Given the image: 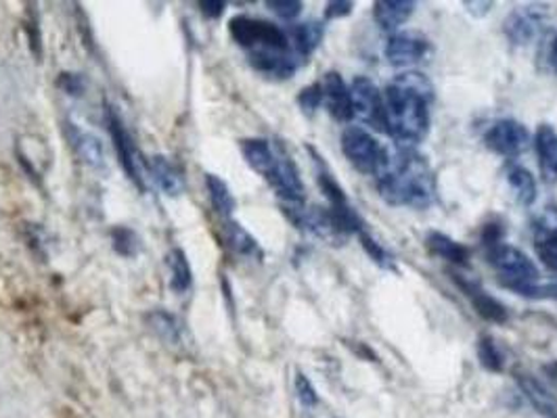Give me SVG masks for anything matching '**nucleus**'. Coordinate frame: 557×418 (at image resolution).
Instances as JSON below:
<instances>
[{
  "label": "nucleus",
  "mask_w": 557,
  "mask_h": 418,
  "mask_svg": "<svg viewBox=\"0 0 557 418\" xmlns=\"http://www.w3.org/2000/svg\"><path fill=\"white\" fill-rule=\"evenodd\" d=\"M434 101V86L419 74H400L386 86V135L396 147H413L430 132V105Z\"/></svg>",
  "instance_id": "f257e3e1"
},
{
  "label": "nucleus",
  "mask_w": 557,
  "mask_h": 418,
  "mask_svg": "<svg viewBox=\"0 0 557 418\" xmlns=\"http://www.w3.org/2000/svg\"><path fill=\"white\" fill-rule=\"evenodd\" d=\"M373 180L380 197L394 207L425 210L438 193L432 167L413 147L388 149L386 162Z\"/></svg>",
  "instance_id": "f03ea898"
},
{
  "label": "nucleus",
  "mask_w": 557,
  "mask_h": 418,
  "mask_svg": "<svg viewBox=\"0 0 557 418\" xmlns=\"http://www.w3.org/2000/svg\"><path fill=\"white\" fill-rule=\"evenodd\" d=\"M486 259L497 273L499 282L509 291L534 300L547 295V287L541 284L539 268L524 251L502 241L493 248H486Z\"/></svg>",
  "instance_id": "7ed1b4c3"
},
{
  "label": "nucleus",
  "mask_w": 557,
  "mask_h": 418,
  "mask_svg": "<svg viewBox=\"0 0 557 418\" xmlns=\"http://www.w3.org/2000/svg\"><path fill=\"white\" fill-rule=\"evenodd\" d=\"M228 31L233 40L251 53H262V51H285L292 49L287 31L278 28L271 22L256 20L248 15H237L228 22ZM294 51V49H292Z\"/></svg>",
  "instance_id": "20e7f679"
},
{
  "label": "nucleus",
  "mask_w": 557,
  "mask_h": 418,
  "mask_svg": "<svg viewBox=\"0 0 557 418\" xmlns=\"http://www.w3.org/2000/svg\"><path fill=\"white\" fill-rule=\"evenodd\" d=\"M342 151L352 166L371 178H375L388 155V149L382 147L380 140L369 135L362 126H348L342 132Z\"/></svg>",
  "instance_id": "39448f33"
},
{
  "label": "nucleus",
  "mask_w": 557,
  "mask_h": 418,
  "mask_svg": "<svg viewBox=\"0 0 557 418\" xmlns=\"http://www.w3.org/2000/svg\"><path fill=\"white\" fill-rule=\"evenodd\" d=\"M350 112L352 119L377 132H386L384 94L364 76H357L355 83L350 84Z\"/></svg>",
  "instance_id": "423d86ee"
},
{
  "label": "nucleus",
  "mask_w": 557,
  "mask_h": 418,
  "mask_svg": "<svg viewBox=\"0 0 557 418\" xmlns=\"http://www.w3.org/2000/svg\"><path fill=\"white\" fill-rule=\"evenodd\" d=\"M484 142L493 153L505 160H516L530 147L529 128L518 119H499L486 130Z\"/></svg>",
  "instance_id": "0eeeda50"
},
{
  "label": "nucleus",
  "mask_w": 557,
  "mask_h": 418,
  "mask_svg": "<svg viewBox=\"0 0 557 418\" xmlns=\"http://www.w3.org/2000/svg\"><path fill=\"white\" fill-rule=\"evenodd\" d=\"M545 26V9L529 4V7H518L509 13L505 20V36L511 40L516 47H529L530 42L541 34Z\"/></svg>",
  "instance_id": "6e6552de"
},
{
  "label": "nucleus",
  "mask_w": 557,
  "mask_h": 418,
  "mask_svg": "<svg viewBox=\"0 0 557 418\" xmlns=\"http://www.w3.org/2000/svg\"><path fill=\"white\" fill-rule=\"evenodd\" d=\"M430 53V40L419 31H396L386 42V59L396 67L423 61Z\"/></svg>",
  "instance_id": "1a4fd4ad"
},
{
  "label": "nucleus",
  "mask_w": 557,
  "mask_h": 418,
  "mask_svg": "<svg viewBox=\"0 0 557 418\" xmlns=\"http://www.w3.org/2000/svg\"><path fill=\"white\" fill-rule=\"evenodd\" d=\"M108 124H110V132H112L113 147H115V153L120 157V164L124 167V172L128 174V178L139 187L140 191L145 189V182H143V176H140V157L135 142L131 139V135L126 132L124 124L120 122L117 113L113 112L112 107H108Z\"/></svg>",
  "instance_id": "9d476101"
},
{
  "label": "nucleus",
  "mask_w": 557,
  "mask_h": 418,
  "mask_svg": "<svg viewBox=\"0 0 557 418\" xmlns=\"http://www.w3.org/2000/svg\"><path fill=\"white\" fill-rule=\"evenodd\" d=\"M455 284H459V289L468 295V300L472 302L475 314L480 318H484L486 322H495V325H503L507 322L509 314H507V307L503 306L499 300H495L491 293H486L482 289V284L475 279H466L461 275H453Z\"/></svg>",
  "instance_id": "9b49d317"
},
{
  "label": "nucleus",
  "mask_w": 557,
  "mask_h": 418,
  "mask_svg": "<svg viewBox=\"0 0 557 418\" xmlns=\"http://www.w3.org/2000/svg\"><path fill=\"white\" fill-rule=\"evenodd\" d=\"M321 90H323V105L327 107L330 115L337 122H348L352 119L350 112V86L342 80L337 72H327L321 80Z\"/></svg>",
  "instance_id": "f8f14e48"
},
{
  "label": "nucleus",
  "mask_w": 557,
  "mask_h": 418,
  "mask_svg": "<svg viewBox=\"0 0 557 418\" xmlns=\"http://www.w3.org/2000/svg\"><path fill=\"white\" fill-rule=\"evenodd\" d=\"M539 167L545 182L557 180V130L552 124H541L534 135Z\"/></svg>",
  "instance_id": "ddd939ff"
},
{
  "label": "nucleus",
  "mask_w": 557,
  "mask_h": 418,
  "mask_svg": "<svg viewBox=\"0 0 557 418\" xmlns=\"http://www.w3.org/2000/svg\"><path fill=\"white\" fill-rule=\"evenodd\" d=\"M416 2L411 0H380L373 4V17L384 31H396L416 13Z\"/></svg>",
  "instance_id": "4468645a"
},
{
  "label": "nucleus",
  "mask_w": 557,
  "mask_h": 418,
  "mask_svg": "<svg viewBox=\"0 0 557 418\" xmlns=\"http://www.w3.org/2000/svg\"><path fill=\"white\" fill-rule=\"evenodd\" d=\"M425 248L432 255H436L445 262H450L455 266H463V268L470 266L472 251L468 250L466 245L457 243L455 239H450L445 232H430L428 239H425Z\"/></svg>",
  "instance_id": "2eb2a0df"
},
{
  "label": "nucleus",
  "mask_w": 557,
  "mask_h": 418,
  "mask_svg": "<svg viewBox=\"0 0 557 418\" xmlns=\"http://www.w3.org/2000/svg\"><path fill=\"white\" fill-rule=\"evenodd\" d=\"M287 38H289L294 53L305 63L308 61V56L319 49V45L323 40V24L307 22V24L292 26L287 29Z\"/></svg>",
  "instance_id": "dca6fc26"
},
{
  "label": "nucleus",
  "mask_w": 557,
  "mask_h": 418,
  "mask_svg": "<svg viewBox=\"0 0 557 418\" xmlns=\"http://www.w3.org/2000/svg\"><path fill=\"white\" fill-rule=\"evenodd\" d=\"M242 153L251 169L264 178L271 174V169L277 162V151L271 147L269 140L264 139L242 140Z\"/></svg>",
  "instance_id": "f3484780"
},
{
  "label": "nucleus",
  "mask_w": 557,
  "mask_h": 418,
  "mask_svg": "<svg viewBox=\"0 0 557 418\" xmlns=\"http://www.w3.org/2000/svg\"><path fill=\"white\" fill-rule=\"evenodd\" d=\"M70 140L86 166L92 167L97 172L106 169L108 160H106V149H103L101 140L88 132H83V130H76V128H70Z\"/></svg>",
  "instance_id": "a211bd4d"
},
{
  "label": "nucleus",
  "mask_w": 557,
  "mask_h": 418,
  "mask_svg": "<svg viewBox=\"0 0 557 418\" xmlns=\"http://www.w3.org/2000/svg\"><path fill=\"white\" fill-rule=\"evenodd\" d=\"M147 169L151 172L153 180L158 182V187L170 197L181 195L183 193V176L181 172L176 169V166L164 157V155H153L149 162H147Z\"/></svg>",
  "instance_id": "6ab92c4d"
},
{
  "label": "nucleus",
  "mask_w": 557,
  "mask_h": 418,
  "mask_svg": "<svg viewBox=\"0 0 557 418\" xmlns=\"http://www.w3.org/2000/svg\"><path fill=\"white\" fill-rule=\"evenodd\" d=\"M518 383H520V390L527 395L532 408L543 415L545 418H557V400L545 390L534 377L530 375H520L518 377Z\"/></svg>",
  "instance_id": "aec40b11"
},
{
  "label": "nucleus",
  "mask_w": 557,
  "mask_h": 418,
  "mask_svg": "<svg viewBox=\"0 0 557 418\" xmlns=\"http://www.w3.org/2000/svg\"><path fill=\"white\" fill-rule=\"evenodd\" d=\"M507 182L520 205L530 207L536 201V180L527 167L513 166L507 172Z\"/></svg>",
  "instance_id": "412c9836"
},
{
  "label": "nucleus",
  "mask_w": 557,
  "mask_h": 418,
  "mask_svg": "<svg viewBox=\"0 0 557 418\" xmlns=\"http://www.w3.org/2000/svg\"><path fill=\"white\" fill-rule=\"evenodd\" d=\"M534 250L541 264L557 273V226H539L534 235Z\"/></svg>",
  "instance_id": "4be33fe9"
},
{
  "label": "nucleus",
  "mask_w": 557,
  "mask_h": 418,
  "mask_svg": "<svg viewBox=\"0 0 557 418\" xmlns=\"http://www.w3.org/2000/svg\"><path fill=\"white\" fill-rule=\"evenodd\" d=\"M168 266H170V273H172V279H170V289L174 293H185L191 289V266L187 262V255L183 250H172L168 253L166 257Z\"/></svg>",
  "instance_id": "5701e85b"
},
{
  "label": "nucleus",
  "mask_w": 557,
  "mask_h": 418,
  "mask_svg": "<svg viewBox=\"0 0 557 418\" xmlns=\"http://www.w3.org/2000/svg\"><path fill=\"white\" fill-rule=\"evenodd\" d=\"M149 325H151V331L158 334L162 341H166L170 345H176L181 343V334H183V327L181 322L176 320V316L168 314L164 309H156L147 316Z\"/></svg>",
  "instance_id": "b1692460"
},
{
  "label": "nucleus",
  "mask_w": 557,
  "mask_h": 418,
  "mask_svg": "<svg viewBox=\"0 0 557 418\" xmlns=\"http://www.w3.org/2000/svg\"><path fill=\"white\" fill-rule=\"evenodd\" d=\"M224 230H226L228 245L237 251L239 255H246V257H260L262 255L260 248H258V241L251 237L250 232L242 224L226 220Z\"/></svg>",
  "instance_id": "393cba45"
},
{
  "label": "nucleus",
  "mask_w": 557,
  "mask_h": 418,
  "mask_svg": "<svg viewBox=\"0 0 557 418\" xmlns=\"http://www.w3.org/2000/svg\"><path fill=\"white\" fill-rule=\"evenodd\" d=\"M478 360L491 372H502L505 368V352L495 337L482 334L478 339Z\"/></svg>",
  "instance_id": "a878e982"
},
{
  "label": "nucleus",
  "mask_w": 557,
  "mask_h": 418,
  "mask_svg": "<svg viewBox=\"0 0 557 418\" xmlns=\"http://www.w3.org/2000/svg\"><path fill=\"white\" fill-rule=\"evenodd\" d=\"M206 187H208V193H210L214 210H216L221 216L228 218V216L235 212V197L231 195L228 187L224 185L219 176H214V174H208V176H206Z\"/></svg>",
  "instance_id": "bb28decb"
},
{
  "label": "nucleus",
  "mask_w": 557,
  "mask_h": 418,
  "mask_svg": "<svg viewBox=\"0 0 557 418\" xmlns=\"http://www.w3.org/2000/svg\"><path fill=\"white\" fill-rule=\"evenodd\" d=\"M359 241H361L362 250L367 251V255L384 270H392L396 273V259L392 255L391 251L386 250L367 228L357 235Z\"/></svg>",
  "instance_id": "cd10ccee"
},
{
  "label": "nucleus",
  "mask_w": 557,
  "mask_h": 418,
  "mask_svg": "<svg viewBox=\"0 0 557 418\" xmlns=\"http://www.w3.org/2000/svg\"><path fill=\"white\" fill-rule=\"evenodd\" d=\"M113 250L117 251L120 255L124 257H131V255H137L139 251V239L133 230L128 228H115L113 230Z\"/></svg>",
  "instance_id": "c85d7f7f"
},
{
  "label": "nucleus",
  "mask_w": 557,
  "mask_h": 418,
  "mask_svg": "<svg viewBox=\"0 0 557 418\" xmlns=\"http://www.w3.org/2000/svg\"><path fill=\"white\" fill-rule=\"evenodd\" d=\"M298 105L302 107V112L312 115L321 105H323V90H321V83L310 84L307 86L300 97H298Z\"/></svg>",
  "instance_id": "c756f323"
},
{
  "label": "nucleus",
  "mask_w": 557,
  "mask_h": 418,
  "mask_svg": "<svg viewBox=\"0 0 557 418\" xmlns=\"http://www.w3.org/2000/svg\"><path fill=\"white\" fill-rule=\"evenodd\" d=\"M267 7L285 22L296 20L302 13V2H298V0H269Z\"/></svg>",
  "instance_id": "7c9ffc66"
},
{
  "label": "nucleus",
  "mask_w": 557,
  "mask_h": 418,
  "mask_svg": "<svg viewBox=\"0 0 557 418\" xmlns=\"http://www.w3.org/2000/svg\"><path fill=\"white\" fill-rule=\"evenodd\" d=\"M296 393H298V400H300L307 408H314V406L319 404L317 390L312 388V383L308 381V377L305 372H298V375H296Z\"/></svg>",
  "instance_id": "2f4dec72"
},
{
  "label": "nucleus",
  "mask_w": 557,
  "mask_h": 418,
  "mask_svg": "<svg viewBox=\"0 0 557 418\" xmlns=\"http://www.w3.org/2000/svg\"><path fill=\"white\" fill-rule=\"evenodd\" d=\"M59 86L67 92V94H83L84 80L76 74H61L59 76Z\"/></svg>",
  "instance_id": "473e14b6"
},
{
  "label": "nucleus",
  "mask_w": 557,
  "mask_h": 418,
  "mask_svg": "<svg viewBox=\"0 0 557 418\" xmlns=\"http://www.w3.org/2000/svg\"><path fill=\"white\" fill-rule=\"evenodd\" d=\"M352 7H355V2H330V4H327V11H325V17H327V20L346 17V15L352 13Z\"/></svg>",
  "instance_id": "72a5a7b5"
},
{
  "label": "nucleus",
  "mask_w": 557,
  "mask_h": 418,
  "mask_svg": "<svg viewBox=\"0 0 557 418\" xmlns=\"http://www.w3.org/2000/svg\"><path fill=\"white\" fill-rule=\"evenodd\" d=\"M199 7L208 17H221L223 15L224 2H221V0H201Z\"/></svg>",
  "instance_id": "f704fd0d"
},
{
  "label": "nucleus",
  "mask_w": 557,
  "mask_h": 418,
  "mask_svg": "<svg viewBox=\"0 0 557 418\" xmlns=\"http://www.w3.org/2000/svg\"><path fill=\"white\" fill-rule=\"evenodd\" d=\"M547 375H549V377H552V379L557 383V363L549 364V366H547Z\"/></svg>",
  "instance_id": "c9c22d12"
},
{
  "label": "nucleus",
  "mask_w": 557,
  "mask_h": 418,
  "mask_svg": "<svg viewBox=\"0 0 557 418\" xmlns=\"http://www.w3.org/2000/svg\"><path fill=\"white\" fill-rule=\"evenodd\" d=\"M552 63H554V69L557 72V36L556 42H554V49H552Z\"/></svg>",
  "instance_id": "e433bc0d"
}]
</instances>
